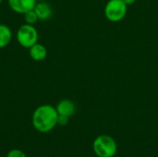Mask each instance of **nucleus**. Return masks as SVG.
<instances>
[{"mask_svg": "<svg viewBox=\"0 0 158 157\" xmlns=\"http://www.w3.org/2000/svg\"><path fill=\"white\" fill-rule=\"evenodd\" d=\"M58 113L56 106L48 104L41 105L35 108L31 116V124L40 133H48L57 126Z\"/></svg>", "mask_w": 158, "mask_h": 157, "instance_id": "1", "label": "nucleus"}, {"mask_svg": "<svg viewBox=\"0 0 158 157\" xmlns=\"http://www.w3.org/2000/svg\"><path fill=\"white\" fill-rule=\"evenodd\" d=\"M93 150L96 156L111 157L116 155L118 144L113 137L106 134H102L94 140Z\"/></svg>", "mask_w": 158, "mask_h": 157, "instance_id": "2", "label": "nucleus"}, {"mask_svg": "<svg viewBox=\"0 0 158 157\" xmlns=\"http://www.w3.org/2000/svg\"><path fill=\"white\" fill-rule=\"evenodd\" d=\"M18 43L26 49H29L39 41V32L34 25L24 23L19 27L16 32Z\"/></svg>", "mask_w": 158, "mask_h": 157, "instance_id": "3", "label": "nucleus"}, {"mask_svg": "<svg viewBox=\"0 0 158 157\" xmlns=\"http://www.w3.org/2000/svg\"><path fill=\"white\" fill-rule=\"evenodd\" d=\"M127 10L123 0H109L105 6V16L111 22H118L125 18Z\"/></svg>", "mask_w": 158, "mask_h": 157, "instance_id": "4", "label": "nucleus"}, {"mask_svg": "<svg viewBox=\"0 0 158 157\" xmlns=\"http://www.w3.org/2000/svg\"><path fill=\"white\" fill-rule=\"evenodd\" d=\"M38 1L37 0H7L9 8L20 15H24L26 12L32 10Z\"/></svg>", "mask_w": 158, "mask_h": 157, "instance_id": "5", "label": "nucleus"}, {"mask_svg": "<svg viewBox=\"0 0 158 157\" xmlns=\"http://www.w3.org/2000/svg\"><path fill=\"white\" fill-rule=\"evenodd\" d=\"M39 20H48L53 15V8L46 1H38L33 8Z\"/></svg>", "mask_w": 158, "mask_h": 157, "instance_id": "6", "label": "nucleus"}, {"mask_svg": "<svg viewBox=\"0 0 158 157\" xmlns=\"http://www.w3.org/2000/svg\"><path fill=\"white\" fill-rule=\"evenodd\" d=\"M56 109L58 115L70 118L76 112V105L73 101L69 99H63L57 103V105H56Z\"/></svg>", "mask_w": 158, "mask_h": 157, "instance_id": "7", "label": "nucleus"}, {"mask_svg": "<svg viewBox=\"0 0 158 157\" xmlns=\"http://www.w3.org/2000/svg\"><path fill=\"white\" fill-rule=\"evenodd\" d=\"M29 55L31 56V58L33 61L36 62H41L43 60H44L47 56V49L46 47L40 43H37L34 45H32L31 47L29 48Z\"/></svg>", "mask_w": 158, "mask_h": 157, "instance_id": "8", "label": "nucleus"}, {"mask_svg": "<svg viewBox=\"0 0 158 157\" xmlns=\"http://www.w3.org/2000/svg\"><path fill=\"white\" fill-rule=\"evenodd\" d=\"M13 33L11 29L4 23H0V49L6 48L11 42Z\"/></svg>", "mask_w": 158, "mask_h": 157, "instance_id": "9", "label": "nucleus"}, {"mask_svg": "<svg viewBox=\"0 0 158 157\" xmlns=\"http://www.w3.org/2000/svg\"><path fill=\"white\" fill-rule=\"evenodd\" d=\"M23 18H24V21L25 23L27 24H31V25H35V23L39 20L35 11L32 9V10H30L28 12H26L24 15H23Z\"/></svg>", "mask_w": 158, "mask_h": 157, "instance_id": "10", "label": "nucleus"}, {"mask_svg": "<svg viewBox=\"0 0 158 157\" xmlns=\"http://www.w3.org/2000/svg\"><path fill=\"white\" fill-rule=\"evenodd\" d=\"M6 157H27V155L23 151L19 149H12L7 153Z\"/></svg>", "mask_w": 158, "mask_h": 157, "instance_id": "11", "label": "nucleus"}, {"mask_svg": "<svg viewBox=\"0 0 158 157\" xmlns=\"http://www.w3.org/2000/svg\"><path fill=\"white\" fill-rule=\"evenodd\" d=\"M69 121V117L58 115V118H57V125H58V126L64 127V126L68 125Z\"/></svg>", "mask_w": 158, "mask_h": 157, "instance_id": "12", "label": "nucleus"}, {"mask_svg": "<svg viewBox=\"0 0 158 157\" xmlns=\"http://www.w3.org/2000/svg\"><path fill=\"white\" fill-rule=\"evenodd\" d=\"M123 1L127 6H131V5H133L136 0H123Z\"/></svg>", "mask_w": 158, "mask_h": 157, "instance_id": "13", "label": "nucleus"}, {"mask_svg": "<svg viewBox=\"0 0 158 157\" xmlns=\"http://www.w3.org/2000/svg\"><path fill=\"white\" fill-rule=\"evenodd\" d=\"M37 1H47V0H37Z\"/></svg>", "mask_w": 158, "mask_h": 157, "instance_id": "14", "label": "nucleus"}, {"mask_svg": "<svg viewBox=\"0 0 158 157\" xmlns=\"http://www.w3.org/2000/svg\"><path fill=\"white\" fill-rule=\"evenodd\" d=\"M2 2H3V0H0V4H1Z\"/></svg>", "mask_w": 158, "mask_h": 157, "instance_id": "15", "label": "nucleus"}, {"mask_svg": "<svg viewBox=\"0 0 158 157\" xmlns=\"http://www.w3.org/2000/svg\"><path fill=\"white\" fill-rule=\"evenodd\" d=\"M111 157H117V156H116V155H114V156H111Z\"/></svg>", "mask_w": 158, "mask_h": 157, "instance_id": "16", "label": "nucleus"}, {"mask_svg": "<svg viewBox=\"0 0 158 157\" xmlns=\"http://www.w3.org/2000/svg\"><path fill=\"white\" fill-rule=\"evenodd\" d=\"M157 19H158V18H157Z\"/></svg>", "mask_w": 158, "mask_h": 157, "instance_id": "17", "label": "nucleus"}]
</instances>
